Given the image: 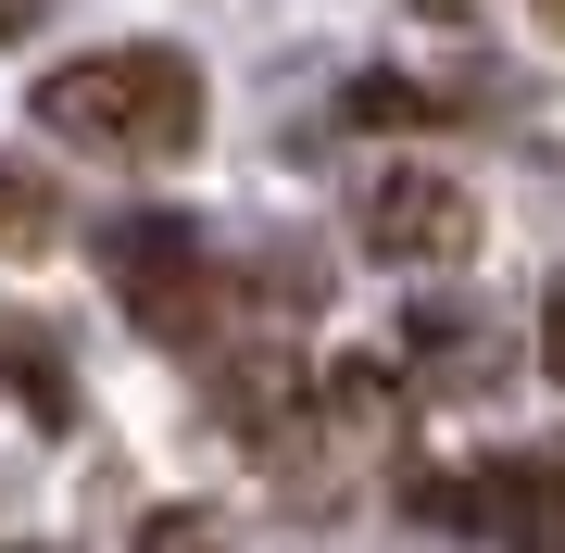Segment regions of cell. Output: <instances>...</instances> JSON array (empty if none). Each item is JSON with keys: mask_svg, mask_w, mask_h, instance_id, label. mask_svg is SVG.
<instances>
[{"mask_svg": "<svg viewBox=\"0 0 565 553\" xmlns=\"http://www.w3.org/2000/svg\"><path fill=\"white\" fill-rule=\"evenodd\" d=\"M214 403H226V428H239V440H264V453H277V428H289V403H302V377H289L277 352H239V365L214 377Z\"/></svg>", "mask_w": 565, "mask_h": 553, "instance_id": "277c9868", "label": "cell"}, {"mask_svg": "<svg viewBox=\"0 0 565 553\" xmlns=\"http://www.w3.org/2000/svg\"><path fill=\"white\" fill-rule=\"evenodd\" d=\"M541 478H553V503H565V453H541Z\"/></svg>", "mask_w": 565, "mask_h": 553, "instance_id": "7c38bea8", "label": "cell"}, {"mask_svg": "<svg viewBox=\"0 0 565 553\" xmlns=\"http://www.w3.org/2000/svg\"><path fill=\"white\" fill-rule=\"evenodd\" d=\"M51 189H39V164H13V151H0V252H39L51 240Z\"/></svg>", "mask_w": 565, "mask_h": 553, "instance_id": "ba28073f", "label": "cell"}, {"mask_svg": "<svg viewBox=\"0 0 565 553\" xmlns=\"http://www.w3.org/2000/svg\"><path fill=\"white\" fill-rule=\"evenodd\" d=\"M352 240L377 265H452V252H478V189L440 164H377L352 189Z\"/></svg>", "mask_w": 565, "mask_h": 553, "instance_id": "3957f363", "label": "cell"}, {"mask_svg": "<svg viewBox=\"0 0 565 553\" xmlns=\"http://www.w3.org/2000/svg\"><path fill=\"white\" fill-rule=\"evenodd\" d=\"M25 25H39V0H0V39H25Z\"/></svg>", "mask_w": 565, "mask_h": 553, "instance_id": "8fae6325", "label": "cell"}, {"mask_svg": "<svg viewBox=\"0 0 565 553\" xmlns=\"http://www.w3.org/2000/svg\"><path fill=\"white\" fill-rule=\"evenodd\" d=\"M327 415H340V428H390V415H403V365L340 352V365H327Z\"/></svg>", "mask_w": 565, "mask_h": 553, "instance_id": "8992f818", "label": "cell"}, {"mask_svg": "<svg viewBox=\"0 0 565 553\" xmlns=\"http://www.w3.org/2000/svg\"><path fill=\"white\" fill-rule=\"evenodd\" d=\"M352 126H440L452 114V88H415V76H352Z\"/></svg>", "mask_w": 565, "mask_h": 553, "instance_id": "52a82bcc", "label": "cell"}, {"mask_svg": "<svg viewBox=\"0 0 565 553\" xmlns=\"http://www.w3.org/2000/svg\"><path fill=\"white\" fill-rule=\"evenodd\" d=\"M541 377H565V277H553V302H541Z\"/></svg>", "mask_w": 565, "mask_h": 553, "instance_id": "30bf717a", "label": "cell"}, {"mask_svg": "<svg viewBox=\"0 0 565 553\" xmlns=\"http://www.w3.org/2000/svg\"><path fill=\"white\" fill-rule=\"evenodd\" d=\"M39 126L76 151H114V164H189L202 151V63L163 51V39L76 51L39 76Z\"/></svg>", "mask_w": 565, "mask_h": 553, "instance_id": "6da1fadb", "label": "cell"}, {"mask_svg": "<svg viewBox=\"0 0 565 553\" xmlns=\"http://www.w3.org/2000/svg\"><path fill=\"white\" fill-rule=\"evenodd\" d=\"M102 277H114L139 340H202V315H214V252L177 214H114L102 226Z\"/></svg>", "mask_w": 565, "mask_h": 553, "instance_id": "7a4b0ae2", "label": "cell"}, {"mask_svg": "<svg viewBox=\"0 0 565 553\" xmlns=\"http://www.w3.org/2000/svg\"><path fill=\"white\" fill-rule=\"evenodd\" d=\"M0 377H13V403L39 415V428H76V377H63V352L39 328H0Z\"/></svg>", "mask_w": 565, "mask_h": 553, "instance_id": "5b68a950", "label": "cell"}, {"mask_svg": "<svg viewBox=\"0 0 565 553\" xmlns=\"http://www.w3.org/2000/svg\"><path fill=\"white\" fill-rule=\"evenodd\" d=\"M139 553H239V541H226L202 503H163V515H139Z\"/></svg>", "mask_w": 565, "mask_h": 553, "instance_id": "9c48e42d", "label": "cell"}, {"mask_svg": "<svg viewBox=\"0 0 565 553\" xmlns=\"http://www.w3.org/2000/svg\"><path fill=\"white\" fill-rule=\"evenodd\" d=\"M13 553H39V541H13Z\"/></svg>", "mask_w": 565, "mask_h": 553, "instance_id": "4fadbf2b", "label": "cell"}]
</instances>
